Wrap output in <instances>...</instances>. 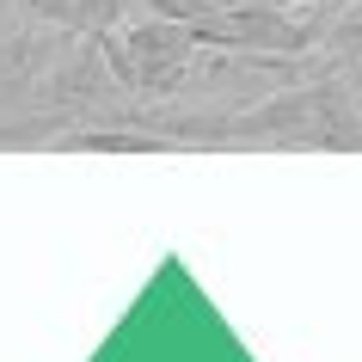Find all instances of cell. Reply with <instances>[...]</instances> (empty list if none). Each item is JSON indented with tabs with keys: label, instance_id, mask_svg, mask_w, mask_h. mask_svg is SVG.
<instances>
[{
	"label": "cell",
	"instance_id": "1",
	"mask_svg": "<svg viewBox=\"0 0 362 362\" xmlns=\"http://www.w3.org/2000/svg\"><path fill=\"white\" fill-rule=\"evenodd\" d=\"M228 148H283V153H362V74H307L276 86L252 111L228 117Z\"/></svg>",
	"mask_w": 362,
	"mask_h": 362
},
{
	"label": "cell",
	"instance_id": "2",
	"mask_svg": "<svg viewBox=\"0 0 362 362\" xmlns=\"http://www.w3.org/2000/svg\"><path fill=\"white\" fill-rule=\"evenodd\" d=\"M123 49L135 62V98L141 105H160V98L178 93V74H185V62H191L197 37L185 31V19H153V13H135V19L111 25Z\"/></svg>",
	"mask_w": 362,
	"mask_h": 362
},
{
	"label": "cell",
	"instance_id": "3",
	"mask_svg": "<svg viewBox=\"0 0 362 362\" xmlns=\"http://www.w3.org/2000/svg\"><path fill=\"white\" fill-rule=\"evenodd\" d=\"M258 6H288V13H307V6H332V0H258Z\"/></svg>",
	"mask_w": 362,
	"mask_h": 362
}]
</instances>
